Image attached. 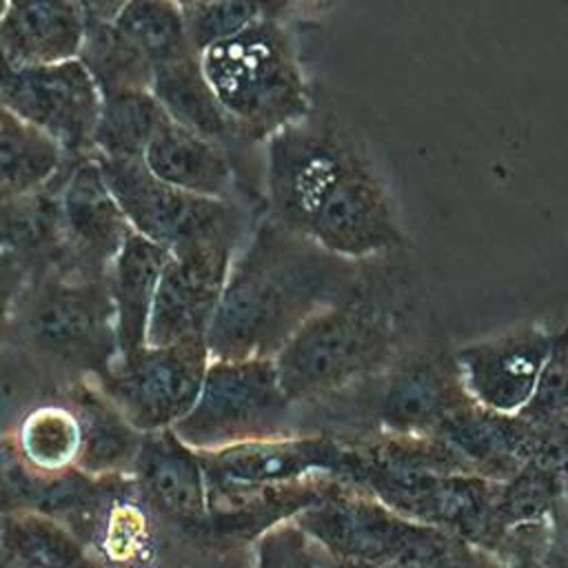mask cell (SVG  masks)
Returning <instances> with one entry per match:
<instances>
[{
    "instance_id": "5bb4252c",
    "label": "cell",
    "mask_w": 568,
    "mask_h": 568,
    "mask_svg": "<svg viewBox=\"0 0 568 568\" xmlns=\"http://www.w3.org/2000/svg\"><path fill=\"white\" fill-rule=\"evenodd\" d=\"M62 260L55 271L75 277H106L131 226L118 206L95 158L80 162L58 193Z\"/></svg>"
},
{
    "instance_id": "603a6c76",
    "label": "cell",
    "mask_w": 568,
    "mask_h": 568,
    "mask_svg": "<svg viewBox=\"0 0 568 568\" xmlns=\"http://www.w3.org/2000/svg\"><path fill=\"white\" fill-rule=\"evenodd\" d=\"M158 517L144 504L131 475L118 477L89 535L87 550L102 568L149 566L158 548Z\"/></svg>"
},
{
    "instance_id": "5b68a950",
    "label": "cell",
    "mask_w": 568,
    "mask_h": 568,
    "mask_svg": "<svg viewBox=\"0 0 568 568\" xmlns=\"http://www.w3.org/2000/svg\"><path fill=\"white\" fill-rule=\"evenodd\" d=\"M293 406L273 357L211 359L193 408L171 428L193 450H215L295 433Z\"/></svg>"
},
{
    "instance_id": "d4e9b609",
    "label": "cell",
    "mask_w": 568,
    "mask_h": 568,
    "mask_svg": "<svg viewBox=\"0 0 568 568\" xmlns=\"http://www.w3.org/2000/svg\"><path fill=\"white\" fill-rule=\"evenodd\" d=\"M0 568H102L71 530L38 513L0 515Z\"/></svg>"
},
{
    "instance_id": "f546056e",
    "label": "cell",
    "mask_w": 568,
    "mask_h": 568,
    "mask_svg": "<svg viewBox=\"0 0 568 568\" xmlns=\"http://www.w3.org/2000/svg\"><path fill=\"white\" fill-rule=\"evenodd\" d=\"M564 501L568 499L559 475L546 466L526 462L517 473L499 481L493 508L495 548L499 546L506 530L519 524L544 521Z\"/></svg>"
},
{
    "instance_id": "277c9868",
    "label": "cell",
    "mask_w": 568,
    "mask_h": 568,
    "mask_svg": "<svg viewBox=\"0 0 568 568\" xmlns=\"http://www.w3.org/2000/svg\"><path fill=\"white\" fill-rule=\"evenodd\" d=\"M200 64L240 135L268 138L311 115L291 40L273 18L209 44L200 51Z\"/></svg>"
},
{
    "instance_id": "e0dca14e",
    "label": "cell",
    "mask_w": 568,
    "mask_h": 568,
    "mask_svg": "<svg viewBox=\"0 0 568 568\" xmlns=\"http://www.w3.org/2000/svg\"><path fill=\"white\" fill-rule=\"evenodd\" d=\"M470 402L455 355H410L388 373L382 386L377 402L379 430L435 435L455 410Z\"/></svg>"
},
{
    "instance_id": "30bf717a",
    "label": "cell",
    "mask_w": 568,
    "mask_h": 568,
    "mask_svg": "<svg viewBox=\"0 0 568 568\" xmlns=\"http://www.w3.org/2000/svg\"><path fill=\"white\" fill-rule=\"evenodd\" d=\"M95 160L129 226L140 235L166 248L209 237H237V217L226 200L175 189L155 178L142 158Z\"/></svg>"
},
{
    "instance_id": "4dcf8cb0",
    "label": "cell",
    "mask_w": 568,
    "mask_h": 568,
    "mask_svg": "<svg viewBox=\"0 0 568 568\" xmlns=\"http://www.w3.org/2000/svg\"><path fill=\"white\" fill-rule=\"evenodd\" d=\"M62 388L36 357L7 339L0 346V435H11L33 406L60 397Z\"/></svg>"
},
{
    "instance_id": "83f0119b",
    "label": "cell",
    "mask_w": 568,
    "mask_h": 568,
    "mask_svg": "<svg viewBox=\"0 0 568 568\" xmlns=\"http://www.w3.org/2000/svg\"><path fill=\"white\" fill-rule=\"evenodd\" d=\"M106 29L129 53L149 67L193 51L182 7L173 0H126Z\"/></svg>"
},
{
    "instance_id": "52a82bcc",
    "label": "cell",
    "mask_w": 568,
    "mask_h": 568,
    "mask_svg": "<svg viewBox=\"0 0 568 568\" xmlns=\"http://www.w3.org/2000/svg\"><path fill=\"white\" fill-rule=\"evenodd\" d=\"M209 362L206 337L144 344L118 355L93 382L140 433H151L171 428L193 408Z\"/></svg>"
},
{
    "instance_id": "f35d334b",
    "label": "cell",
    "mask_w": 568,
    "mask_h": 568,
    "mask_svg": "<svg viewBox=\"0 0 568 568\" xmlns=\"http://www.w3.org/2000/svg\"><path fill=\"white\" fill-rule=\"evenodd\" d=\"M173 2H175L178 7H182V9H184V7H191V4H195L197 0H173Z\"/></svg>"
},
{
    "instance_id": "8fae6325",
    "label": "cell",
    "mask_w": 568,
    "mask_h": 568,
    "mask_svg": "<svg viewBox=\"0 0 568 568\" xmlns=\"http://www.w3.org/2000/svg\"><path fill=\"white\" fill-rule=\"evenodd\" d=\"M355 151L328 124L306 118L268 135L266 186L273 220L308 235V229Z\"/></svg>"
},
{
    "instance_id": "9c48e42d",
    "label": "cell",
    "mask_w": 568,
    "mask_h": 568,
    "mask_svg": "<svg viewBox=\"0 0 568 568\" xmlns=\"http://www.w3.org/2000/svg\"><path fill=\"white\" fill-rule=\"evenodd\" d=\"M0 104L62 151L93 149L102 89L82 58L20 64L0 55Z\"/></svg>"
},
{
    "instance_id": "8d00e7d4",
    "label": "cell",
    "mask_w": 568,
    "mask_h": 568,
    "mask_svg": "<svg viewBox=\"0 0 568 568\" xmlns=\"http://www.w3.org/2000/svg\"><path fill=\"white\" fill-rule=\"evenodd\" d=\"M548 539L544 548V568H568V508H555L548 519Z\"/></svg>"
},
{
    "instance_id": "2e32d148",
    "label": "cell",
    "mask_w": 568,
    "mask_h": 568,
    "mask_svg": "<svg viewBox=\"0 0 568 568\" xmlns=\"http://www.w3.org/2000/svg\"><path fill=\"white\" fill-rule=\"evenodd\" d=\"M131 479L160 521L200 541L206 524V481L200 453L173 428L144 433Z\"/></svg>"
},
{
    "instance_id": "44dd1931",
    "label": "cell",
    "mask_w": 568,
    "mask_h": 568,
    "mask_svg": "<svg viewBox=\"0 0 568 568\" xmlns=\"http://www.w3.org/2000/svg\"><path fill=\"white\" fill-rule=\"evenodd\" d=\"M166 260V246L140 235L133 229L115 253L106 282L115 308L118 355L131 353L146 344L151 304Z\"/></svg>"
},
{
    "instance_id": "ac0fdd59",
    "label": "cell",
    "mask_w": 568,
    "mask_h": 568,
    "mask_svg": "<svg viewBox=\"0 0 568 568\" xmlns=\"http://www.w3.org/2000/svg\"><path fill=\"white\" fill-rule=\"evenodd\" d=\"M89 20L75 0H7L0 18V55L20 64L80 58Z\"/></svg>"
},
{
    "instance_id": "484cf974",
    "label": "cell",
    "mask_w": 568,
    "mask_h": 568,
    "mask_svg": "<svg viewBox=\"0 0 568 568\" xmlns=\"http://www.w3.org/2000/svg\"><path fill=\"white\" fill-rule=\"evenodd\" d=\"M169 120L149 87L124 84L102 91L93 149L102 158H142L155 131Z\"/></svg>"
},
{
    "instance_id": "d6986e66",
    "label": "cell",
    "mask_w": 568,
    "mask_h": 568,
    "mask_svg": "<svg viewBox=\"0 0 568 568\" xmlns=\"http://www.w3.org/2000/svg\"><path fill=\"white\" fill-rule=\"evenodd\" d=\"M60 397L71 406L80 426L75 466L93 477H129L144 433L89 377L64 384Z\"/></svg>"
},
{
    "instance_id": "e575fe53",
    "label": "cell",
    "mask_w": 568,
    "mask_h": 568,
    "mask_svg": "<svg viewBox=\"0 0 568 568\" xmlns=\"http://www.w3.org/2000/svg\"><path fill=\"white\" fill-rule=\"evenodd\" d=\"M33 271L27 260L0 242V346L9 339L20 295Z\"/></svg>"
},
{
    "instance_id": "9a60e30c",
    "label": "cell",
    "mask_w": 568,
    "mask_h": 568,
    "mask_svg": "<svg viewBox=\"0 0 568 568\" xmlns=\"http://www.w3.org/2000/svg\"><path fill=\"white\" fill-rule=\"evenodd\" d=\"M552 333L519 326L455 351L468 397L495 413H519L548 357Z\"/></svg>"
},
{
    "instance_id": "836d02e7",
    "label": "cell",
    "mask_w": 568,
    "mask_h": 568,
    "mask_svg": "<svg viewBox=\"0 0 568 568\" xmlns=\"http://www.w3.org/2000/svg\"><path fill=\"white\" fill-rule=\"evenodd\" d=\"M255 568H315V544L295 521H282L255 539Z\"/></svg>"
},
{
    "instance_id": "8992f818",
    "label": "cell",
    "mask_w": 568,
    "mask_h": 568,
    "mask_svg": "<svg viewBox=\"0 0 568 568\" xmlns=\"http://www.w3.org/2000/svg\"><path fill=\"white\" fill-rule=\"evenodd\" d=\"M293 519L331 559L371 568H417L455 537L399 515L353 484Z\"/></svg>"
},
{
    "instance_id": "74e56055",
    "label": "cell",
    "mask_w": 568,
    "mask_h": 568,
    "mask_svg": "<svg viewBox=\"0 0 568 568\" xmlns=\"http://www.w3.org/2000/svg\"><path fill=\"white\" fill-rule=\"evenodd\" d=\"M84 11L89 24H109L126 0H75Z\"/></svg>"
},
{
    "instance_id": "7402d4cb",
    "label": "cell",
    "mask_w": 568,
    "mask_h": 568,
    "mask_svg": "<svg viewBox=\"0 0 568 568\" xmlns=\"http://www.w3.org/2000/svg\"><path fill=\"white\" fill-rule=\"evenodd\" d=\"M142 160L155 178L186 193L224 200L231 189V166L220 144L173 120L155 131Z\"/></svg>"
},
{
    "instance_id": "7a4b0ae2",
    "label": "cell",
    "mask_w": 568,
    "mask_h": 568,
    "mask_svg": "<svg viewBox=\"0 0 568 568\" xmlns=\"http://www.w3.org/2000/svg\"><path fill=\"white\" fill-rule=\"evenodd\" d=\"M9 339L62 384L102 377L118 357L106 277H75L55 268L33 273L20 295Z\"/></svg>"
},
{
    "instance_id": "60d3db41",
    "label": "cell",
    "mask_w": 568,
    "mask_h": 568,
    "mask_svg": "<svg viewBox=\"0 0 568 568\" xmlns=\"http://www.w3.org/2000/svg\"><path fill=\"white\" fill-rule=\"evenodd\" d=\"M2 109H4V106H2V104H0V113H2Z\"/></svg>"
},
{
    "instance_id": "d590c367",
    "label": "cell",
    "mask_w": 568,
    "mask_h": 568,
    "mask_svg": "<svg viewBox=\"0 0 568 568\" xmlns=\"http://www.w3.org/2000/svg\"><path fill=\"white\" fill-rule=\"evenodd\" d=\"M417 568H506L490 550L453 537L435 557Z\"/></svg>"
},
{
    "instance_id": "3957f363",
    "label": "cell",
    "mask_w": 568,
    "mask_h": 568,
    "mask_svg": "<svg viewBox=\"0 0 568 568\" xmlns=\"http://www.w3.org/2000/svg\"><path fill=\"white\" fill-rule=\"evenodd\" d=\"M397 344L393 311L364 282L311 315L275 353L277 379L293 404L331 395L390 364Z\"/></svg>"
},
{
    "instance_id": "f1b7e54d",
    "label": "cell",
    "mask_w": 568,
    "mask_h": 568,
    "mask_svg": "<svg viewBox=\"0 0 568 568\" xmlns=\"http://www.w3.org/2000/svg\"><path fill=\"white\" fill-rule=\"evenodd\" d=\"M20 457L44 473L75 466L80 450V426L75 413L62 397L33 406L11 433Z\"/></svg>"
},
{
    "instance_id": "4fadbf2b",
    "label": "cell",
    "mask_w": 568,
    "mask_h": 568,
    "mask_svg": "<svg viewBox=\"0 0 568 568\" xmlns=\"http://www.w3.org/2000/svg\"><path fill=\"white\" fill-rule=\"evenodd\" d=\"M308 237L351 262L377 257L402 244L388 195L357 153L320 206Z\"/></svg>"
},
{
    "instance_id": "7c38bea8",
    "label": "cell",
    "mask_w": 568,
    "mask_h": 568,
    "mask_svg": "<svg viewBox=\"0 0 568 568\" xmlns=\"http://www.w3.org/2000/svg\"><path fill=\"white\" fill-rule=\"evenodd\" d=\"M235 242L237 237H209L169 248L151 304L146 344L206 337L235 257Z\"/></svg>"
},
{
    "instance_id": "6da1fadb",
    "label": "cell",
    "mask_w": 568,
    "mask_h": 568,
    "mask_svg": "<svg viewBox=\"0 0 568 568\" xmlns=\"http://www.w3.org/2000/svg\"><path fill=\"white\" fill-rule=\"evenodd\" d=\"M359 282L355 262L275 220L264 222L231 262L206 331L211 359L275 357L311 315Z\"/></svg>"
},
{
    "instance_id": "ba28073f",
    "label": "cell",
    "mask_w": 568,
    "mask_h": 568,
    "mask_svg": "<svg viewBox=\"0 0 568 568\" xmlns=\"http://www.w3.org/2000/svg\"><path fill=\"white\" fill-rule=\"evenodd\" d=\"M197 453L206 481V506L257 488L291 484L317 475L337 477L357 486L355 448L324 433H291L284 437L255 439Z\"/></svg>"
},
{
    "instance_id": "ab89813d",
    "label": "cell",
    "mask_w": 568,
    "mask_h": 568,
    "mask_svg": "<svg viewBox=\"0 0 568 568\" xmlns=\"http://www.w3.org/2000/svg\"><path fill=\"white\" fill-rule=\"evenodd\" d=\"M4 4H7V0H0V18H2V11H4Z\"/></svg>"
},
{
    "instance_id": "d6a6232c",
    "label": "cell",
    "mask_w": 568,
    "mask_h": 568,
    "mask_svg": "<svg viewBox=\"0 0 568 568\" xmlns=\"http://www.w3.org/2000/svg\"><path fill=\"white\" fill-rule=\"evenodd\" d=\"M517 415L541 426H568V328L552 333L535 390Z\"/></svg>"
},
{
    "instance_id": "cb8c5ba5",
    "label": "cell",
    "mask_w": 568,
    "mask_h": 568,
    "mask_svg": "<svg viewBox=\"0 0 568 568\" xmlns=\"http://www.w3.org/2000/svg\"><path fill=\"white\" fill-rule=\"evenodd\" d=\"M149 91L155 95L169 120L220 142L235 133L217 95L200 64L197 51H186L151 67Z\"/></svg>"
},
{
    "instance_id": "1f68e13d",
    "label": "cell",
    "mask_w": 568,
    "mask_h": 568,
    "mask_svg": "<svg viewBox=\"0 0 568 568\" xmlns=\"http://www.w3.org/2000/svg\"><path fill=\"white\" fill-rule=\"evenodd\" d=\"M271 9L273 0H197L182 9L189 44L200 53L209 44L271 18Z\"/></svg>"
},
{
    "instance_id": "4316f807",
    "label": "cell",
    "mask_w": 568,
    "mask_h": 568,
    "mask_svg": "<svg viewBox=\"0 0 568 568\" xmlns=\"http://www.w3.org/2000/svg\"><path fill=\"white\" fill-rule=\"evenodd\" d=\"M62 149L7 109L0 113V202L40 191L60 169Z\"/></svg>"
},
{
    "instance_id": "ffe728a7",
    "label": "cell",
    "mask_w": 568,
    "mask_h": 568,
    "mask_svg": "<svg viewBox=\"0 0 568 568\" xmlns=\"http://www.w3.org/2000/svg\"><path fill=\"white\" fill-rule=\"evenodd\" d=\"M475 470L504 481L528 462L530 424L517 413H495L475 402L455 410L437 430Z\"/></svg>"
}]
</instances>
